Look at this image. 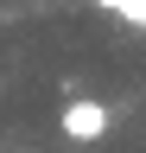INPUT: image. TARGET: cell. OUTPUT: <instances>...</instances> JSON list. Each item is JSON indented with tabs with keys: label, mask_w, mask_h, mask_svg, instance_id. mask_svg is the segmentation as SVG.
Masks as SVG:
<instances>
[{
	"label": "cell",
	"mask_w": 146,
	"mask_h": 153,
	"mask_svg": "<svg viewBox=\"0 0 146 153\" xmlns=\"http://www.w3.org/2000/svg\"><path fill=\"white\" fill-rule=\"evenodd\" d=\"M57 128H64V140H102V134L114 128V115H108V102H95V96H76V102H64Z\"/></svg>",
	"instance_id": "6da1fadb"
},
{
	"label": "cell",
	"mask_w": 146,
	"mask_h": 153,
	"mask_svg": "<svg viewBox=\"0 0 146 153\" xmlns=\"http://www.w3.org/2000/svg\"><path fill=\"white\" fill-rule=\"evenodd\" d=\"M89 7H102L108 19H121V26H134V32H146V0H89Z\"/></svg>",
	"instance_id": "7a4b0ae2"
}]
</instances>
